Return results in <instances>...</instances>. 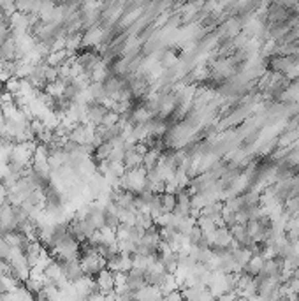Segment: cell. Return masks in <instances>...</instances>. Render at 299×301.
I'll return each mask as SVG.
<instances>
[{
    "label": "cell",
    "mask_w": 299,
    "mask_h": 301,
    "mask_svg": "<svg viewBox=\"0 0 299 301\" xmlns=\"http://www.w3.org/2000/svg\"><path fill=\"white\" fill-rule=\"evenodd\" d=\"M144 185H146V169L143 166L130 167L121 176V189L125 190H130V192L137 194L144 189Z\"/></svg>",
    "instance_id": "6da1fadb"
},
{
    "label": "cell",
    "mask_w": 299,
    "mask_h": 301,
    "mask_svg": "<svg viewBox=\"0 0 299 301\" xmlns=\"http://www.w3.org/2000/svg\"><path fill=\"white\" fill-rule=\"evenodd\" d=\"M59 261L62 263L63 275H65V278L69 280L70 284L78 282L79 278L85 275V271H83V268H81V263H79V257L67 259V261H62V259H59Z\"/></svg>",
    "instance_id": "7a4b0ae2"
},
{
    "label": "cell",
    "mask_w": 299,
    "mask_h": 301,
    "mask_svg": "<svg viewBox=\"0 0 299 301\" xmlns=\"http://www.w3.org/2000/svg\"><path fill=\"white\" fill-rule=\"evenodd\" d=\"M109 109L106 108L102 102H97V100H93L86 106V124H93V125H102V120L104 116L108 115Z\"/></svg>",
    "instance_id": "3957f363"
},
{
    "label": "cell",
    "mask_w": 299,
    "mask_h": 301,
    "mask_svg": "<svg viewBox=\"0 0 299 301\" xmlns=\"http://www.w3.org/2000/svg\"><path fill=\"white\" fill-rule=\"evenodd\" d=\"M95 286H97L104 294L115 291V271H111L109 268L101 270L97 275H95Z\"/></svg>",
    "instance_id": "277c9868"
},
{
    "label": "cell",
    "mask_w": 299,
    "mask_h": 301,
    "mask_svg": "<svg viewBox=\"0 0 299 301\" xmlns=\"http://www.w3.org/2000/svg\"><path fill=\"white\" fill-rule=\"evenodd\" d=\"M106 268H109L111 271H125L127 273L130 268H132V261H130V255L123 254V252H118L113 257L108 259V264Z\"/></svg>",
    "instance_id": "5b68a950"
},
{
    "label": "cell",
    "mask_w": 299,
    "mask_h": 301,
    "mask_svg": "<svg viewBox=\"0 0 299 301\" xmlns=\"http://www.w3.org/2000/svg\"><path fill=\"white\" fill-rule=\"evenodd\" d=\"M83 48V30L67 32L65 34V51L67 57H76Z\"/></svg>",
    "instance_id": "8992f818"
},
{
    "label": "cell",
    "mask_w": 299,
    "mask_h": 301,
    "mask_svg": "<svg viewBox=\"0 0 299 301\" xmlns=\"http://www.w3.org/2000/svg\"><path fill=\"white\" fill-rule=\"evenodd\" d=\"M125 286L132 291H139L141 287L146 286V277H144L143 268H139V266L130 268V270L127 271V282H125Z\"/></svg>",
    "instance_id": "52a82bcc"
},
{
    "label": "cell",
    "mask_w": 299,
    "mask_h": 301,
    "mask_svg": "<svg viewBox=\"0 0 299 301\" xmlns=\"http://www.w3.org/2000/svg\"><path fill=\"white\" fill-rule=\"evenodd\" d=\"M123 164L127 166V169H130V167H139V166H143V153H141V151H137L136 147L130 148V150L125 151Z\"/></svg>",
    "instance_id": "ba28073f"
},
{
    "label": "cell",
    "mask_w": 299,
    "mask_h": 301,
    "mask_svg": "<svg viewBox=\"0 0 299 301\" xmlns=\"http://www.w3.org/2000/svg\"><path fill=\"white\" fill-rule=\"evenodd\" d=\"M162 155V150L159 147L155 148H148V151L143 155V167L144 169H152L159 164V158Z\"/></svg>",
    "instance_id": "9c48e42d"
},
{
    "label": "cell",
    "mask_w": 299,
    "mask_h": 301,
    "mask_svg": "<svg viewBox=\"0 0 299 301\" xmlns=\"http://www.w3.org/2000/svg\"><path fill=\"white\" fill-rule=\"evenodd\" d=\"M14 58H16V39L11 35L0 46V60H14Z\"/></svg>",
    "instance_id": "30bf717a"
},
{
    "label": "cell",
    "mask_w": 299,
    "mask_h": 301,
    "mask_svg": "<svg viewBox=\"0 0 299 301\" xmlns=\"http://www.w3.org/2000/svg\"><path fill=\"white\" fill-rule=\"evenodd\" d=\"M63 90H65V83H63L62 79H57V81L46 83V86H44V92L50 93V95L55 97V99L63 97Z\"/></svg>",
    "instance_id": "8fae6325"
},
{
    "label": "cell",
    "mask_w": 299,
    "mask_h": 301,
    "mask_svg": "<svg viewBox=\"0 0 299 301\" xmlns=\"http://www.w3.org/2000/svg\"><path fill=\"white\" fill-rule=\"evenodd\" d=\"M111 150H113V143H111V141H102L101 145H97V147L93 148V157L97 158V160L108 158Z\"/></svg>",
    "instance_id": "7c38bea8"
},
{
    "label": "cell",
    "mask_w": 299,
    "mask_h": 301,
    "mask_svg": "<svg viewBox=\"0 0 299 301\" xmlns=\"http://www.w3.org/2000/svg\"><path fill=\"white\" fill-rule=\"evenodd\" d=\"M65 60H67V51L65 50L50 51V53H48V57H46V62L50 64V66H55V67L62 66Z\"/></svg>",
    "instance_id": "4fadbf2b"
},
{
    "label": "cell",
    "mask_w": 299,
    "mask_h": 301,
    "mask_svg": "<svg viewBox=\"0 0 299 301\" xmlns=\"http://www.w3.org/2000/svg\"><path fill=\"white\" fill-rule=\"evenodd\" d=\"M160 201H162L164 212H173L176 206V194L171 192H162L160 194Z\"/></svg>",
    "instance_id": "5bb4252c"
},
{
    "label": "cell",
    "mask_w": 299,
    "mask_h": 301,
    "mask_svg": "<svg viewBox=\"0 0 299 301\" xmlns=\"http://www.w3.org/2000/svg\"><path fill=\"white\" fill-rule=\"evenodd\" d=\"M20 85H21V79L18 76H12V77H9L7 81L4 83V88L5 90H9L11 93H18L20 92Z\"/></svg>",
    "instance_id": "9a60e30c"
},
{
    "label": "cell",
    "mask_w": 299,
    "mask_h": 301,
    "mask_svg": "<svg viewBox=\"0 0 299 301\" xmlns=\"http://www.w3.org/2000/svg\"><path fill=\"white\" fill-rule=\"evenodd\" d=\"M44 77H46V83L57 81V79H59V67L50 66V64H48V67H46V74H44Z\"/></svg>",
    "instance_id": "2e32d148"
},
{
    "label": "cell",
    "mask_w": 299,
    "mask_h": 301,
    "mask_svg": "<svg viewBox=\"0 0 299 301\" xmlns=\"http://www.w3.org/2000/svg\"><path fill=\"white\" fill-rule=\"evenodd\" d=\"M0 7H2V0H0Z\"/></svg>",
    "instance_id": "e0dca14e"
}]
</instances>
